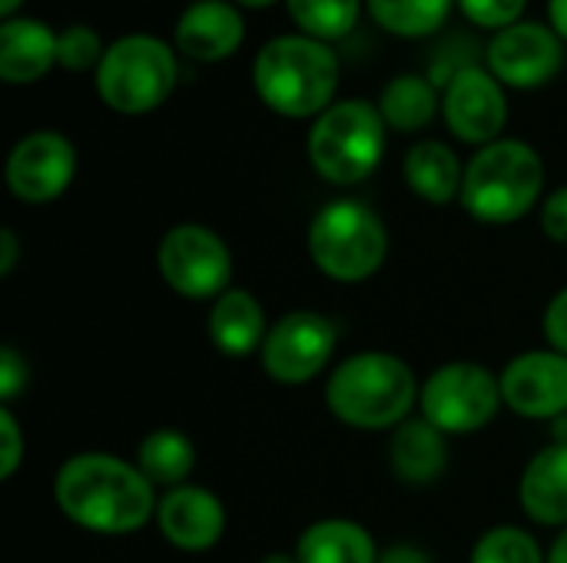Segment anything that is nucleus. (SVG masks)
Instances as JSON below:
<instances>
[{"mask_svg":"<svg viewBox=\"0 0 567 563\" xmlns=\"http://www.w3.org/2000/svg\"><path fill=\"white\" fill-rule=\"evenodd\" d=\"M53 501L60 514L80 531L123 538L156 521V488L143 478L136 461L110 451L70 455L53 478Z\"/></svg>","mask_w":567,"mask_h":563,"instance_id":"f257e3e1","label":"nucleus"},{"mask_svg":"<svg viewBox=\"0 0 567 563\" xmlns=\"http://www.w3.org/2000/svg\"><path fill=\"white\" fill-rule=\"evenodd\" d=\"M422 385L392 352H355L326 378V408L355 431H395L419 408Z\"/></svg>","mask_w":567,"mask_h":563,"instance_id":"f03ea898","label":"nucleus"},{"mask_svg":"<svg viewBox=\"0 0 567 563\" xmlns=\"http://www.w3.org/2000/svg\"><path fill=\"white\" fill-rule=\"evenodd\" d=\"M339 53L306 33L272 37L252 60L256 96L286 119H316L336 103Z\"/></svg>","mask_w":567,"mask_h":563,"instance_id":"7ed1b4c3","label":"nucleus"},{"mask_svg":"<svg viewBox=\"0 0 567 563\" xmlns=\"http://www.w3.org/2000/svg\"><path fill=\"white\" fill-rule=\"evenodd\" d=\"M545 163L538 149L525 139H495L465 163L462 209L482 226L522 222L542 199Z\"/></svg>","mask_w":567,"mask_h":563,"instance_id":"20e7f679","label":"nucleus"},{"mask_svg":"<svg viewBox=\"0 0 567 563\" xmlns=\"http://www.w3.org/2000/svg\"><path fill=\"white\" fill-rule=\"evenodd\" d=\"M306 249L326 279L359 285L385 265L389 229L362 199H332L312 216Z\"/></svg>","mask_w":567,"mask_h":563,"instance_id":"39448f33","label":"nucleus"},{"mask_svg":"<svg viewBox=\"0 0 567 563\" xmlns=\"http://www.w3.org/2000/svg\"><path fill=\"white\" fill-rule=\"evenodd\" d=\"M385 133L389 126L375 103L336 100L309 126V166L332 186H359L379 169L385 156Z\"/></svg>","mask_w":567,"mask_h":563,"instance_id":"423d86ee","label":"nucleus"},{"mask_svg":"<svg viewBox=\"0 0 567 563\" xmlns=\"http://www.w3.org/2000/svg\"><path fill=\"white\" fill-rule=\"evenodd\" d=\"M179 80L176 50L153 33H123L106 43V53L93 73L96 96L123 116H143L159 110Z\"/></svg>","mask_w":567,"mask_h":563,"instance_id":"0eeeda50","label":"nucleus"},{"mask_svg":"<svg viewBox=\"0 0 567 563\" xmlns=\"http://www.w3.org/2000/svg\"><path fill=\"white\" fill-rule=\"evenodd\" d=\"M505 408L502 378L478 362H445L419 395V415L449 438H465L488 428Z\"/></svg>","mask_w":567,"mask_h":563,"instance_id":"6e6552de","label":"nucleus"},{"mask_svg":"<svg viewBox=\"0 0 567 563\" xmlns=\"http://www.w3.org/2000/svg\"><path fill=\"white\" fill-rule=\"evenodd\" d=\"M159 279L189 302H216L233 289V252L219 232L199 222L166 229L156 246Z\"/></svg>","mask_w":567,"mask_h":563,"instance_id":"1a4fd4ad","label":"nucleus"},{"mask_svg":"<svg viewBox=\"0 0 567 563\" xmlns=\"http://www.w3.org/2000/svg\"><path fill=\"white\" fill-rule=\"evenodd\" d=\"M339 345V329L329 315L322 312H286L269 325V335L259 348V365L262 372L286 388H302L316 382Z\"/></svg>","mask_w":567,"mask_h":563,"instance_id":"9d476101","label":"nucleus"},{"mask_svg":"<svg viewBox=\"0 0 567 563\" xmlns=\"http://www.w3.org/2000/svg\"><path fill=\"white\" fill-rule=\"evenodd\" d=\"M76 176V146L56 129H33L7 153L3 179L13 199L47 206L60 199Z\"/></svg>","mask_w":567,"mask_h":563,"instance_id":"9b49d317","label":"nucleus"},{"mask_svg":"<svg viewBox=\"0 0 567 563\" xmlns=\"http://www.w3.org/2000/svg\"><path fill=\"white\" fill-rule=\"evenodd\" d=\"M565 63V40L551 30V23L518 20L498 30L485 46V66L495 73L502 86L512 90H538L558 76Z\"/></svg>","mask_w":567,"mask_h":563,"instance_id":"f8f14e48","label":"nucleus"},{"mask_svg":"<svg viewBox=\"0 0 567 563\" xmlns=\"http://www.w3.org/2000/svg\"><path fill=\"white\" fill-rule=\"evenodd\" d=\"M442 119H445L449 133L458 143H468V146L482 149V146L502 139L505 123H508L505 86L482 63L462 70L442 90Z\"/></svg>","mask_w":567,"mask_h":563,"instance_id":"ddd939ff","label":"nucleus"},{"mask_svg":"<svg viewBox=\"0 0 567 563\" xmlns=\"http://www.w3.org/2000/svg\"><path fill=\"white\" fill-rule=\"evenodd\" d=\"M502 378L505 408L528 421H555L567 415V355L532 348L515 355Z\"/></svg>","mask_w":567,"mask_h":563,"instance_id":"4468645a","label":"nucleus"},{"mask_svg":"<svg viewBox=\"0 0 567 563\" xmlns=\"http://www.w3.org/2000/svg\"><path fill=\"white\" fill-rule=\"evenodd\" d=\"M156 528L166 544L183 554H206L226 534V508L223 501L199 484H183L159 494Z\"/></svg>","mask_w":567,"mask_h":563,"instance_id":"2eb2a0df","label":"nucleus"},{"mask_svg":"<svg viewBox=\"0 0 567 563\" xmlns=\"http://www.w3.org/2000/svg\"><path fill=\"white\" fill-rule=\"evenodd\" d=\"M246 40V20L233 0H193L173 30L176 53L199 60V63H219L233 56Z\"/></svg>","mask_w":567,"mask_h":563,"instance_id":"dca6fc26","label":"nucleus"},{"mask_svg":"<svg viewBox=\"0 0 567 563\" xmlns=\"http://www.w3.org/2000/svg\"><path fill=\"white\" fill-rule=\"evenodd\" d=\"M269 319L262 302L249 289H229L216 302H209V319H206V335L209 342L226 355V358H249L259 355L266 335H269Z\"/></svg>","mask_w":567,"mask_h":563,"instance_id":"f3484780","label":"nucleus"},{"mask_svg":"<svg viewBox=\"0 0 567 563\" xmlns=\"http://www.w3.org/2000/svg\"><path fill=\"white\" fill-rule=\"evenodd\" d=\"M518 504L538 528H567V445H545L522 471Z\"/></svg>","mask_w":567,"mask_h":563,"instance_id":"a211bd4d","label":"nucleus"},{"mask_svg":"<svg viewBox=\"0 0 567 563\" xmlns=\"http://www.w3.org/2000/svg\"><path fill=\"white\" fill-rule=\"evenodd\" d=\"M389 468L409 488L435 484L449 468V435H442L422 415L402 421L389 441Z\"/></svg>","mask_w":567,"mask_h":563,"instance_id":"6ab92c4d","label":"nucleus"},{"mask_svg":"<svg viewBox=\"0 0 567 563\" xmlns=\"http://www.w3.org/2000/svg\"><path fill=\"white\" fill-rule=\"evenodd\" d=\"M56 63V33L33 17H10L0 23V80L37 83Z\"/></svg>","mask_w":567,"mask_h":563,"instance_id":"aec40b11","label":"nucleus"},{"mask_svg":"<svg viewBox=\"0 0 567 563\" xmlns=\"http://www.w3.org/2000/svg\"><path fill=\"white\" fill-rule=\"evenodd\" d=\"M405 186L429 206H449L462 196L465 166L458 153L442 139H422L415 143L402 159Z\"/></svg>","mask_w":567,"mask_h":563,"instance_id":"412c9836","label":"nucleus"},{"mask_svg":"<svg viewBox=\"0 0 567 563\" xmlns=\"http://www.w3.org/2000/svg\"><path fill=\"white\" fill-rule=\"evenodd\" d=\"M299 563H379L375 538L349 518H322L309 524L292 551Z\"/></svg>","mask_w":567,"mask_h":563,"instance_id":"4be33fe9","label":"nucleus"},{"mask_svg":"<svg viewBox=\"0 0 567 563\" xmlns=\"http://www.w3.org/2000/svg\"><path fill=\"white\" fill-rule=\"evenodd\" d=\"M379 113L395 133H419L442 113V90L422 73H402L379 93Z\"/></svg>","mask_w":567,"mask_h":563,"instance_id":"5701e85b","label":"nucleus"},{"mask_svg":"<svg viewBox=\"0 0 567 563\" xmlns=\"http://www.w3.org/2000/svg\"><path fill=\"white\" fill-rule=\"evenodd\" d=\"M133 461L156 491H173L189 484L196 471V445L176 428H153L143 435Z\"/></svg>","mask_w":567,"mask_h":563,"instance_id":"b1692460","label":"nucleus"},{"mask_svg":"<svg viewBox=\"0 0 567 563\" xmlns=\"http://www.w3.org/2000/svg\"><path fill=\"white\" fill-rule=\"evenodd\" d=\"M369 17L395 37H432L445 27L455 0H365Z\"/></svg>","mask_w":567,"mask_h":563,"instance_id":"393cba45","label":"nucleus"},{"mask_svg":"<svg viewBox=\"0 0 567 563\" xmlns=\"http://www.w3.org/2000/svg\"><path fill=\"white\" fill-rule=\"evenodd\" d=\"M286 7L299 33L322 43L346 40L362 17V0H286Z\"/></svg>","mask_w":567,"mask_h":563,"instance_id":"a878e982","label":"nucleus"},{"mask_svg":"<svg viewBox=\"0 0 567 563\" xmlns=\"http://www.w3.org/2000/svg\"><path fill=\"white\" fill-rule=\"evenodd\" d=\"M468 563H548V554L525 528L498 524L475 541Z\"/></svg>","mask_w":567,"mask_h":563,"instance_id":"bb28decb","label":"nucleus"},{"mask_svg":"<svg viewBox=\"0 0 567 563\" xmlns=\"http://www.w3.org/2000/svg\"><path fill=\"white\" fill-rule=\"evenodd\" d=\"M103 53H106L103 37L86 23H70L56 33V63L66 73H86V70L96 73Z\"/></svg>","mask_w":567,"mask_h":563,"instance_id":"cd10ccee","label":"nucleus"},{"mask_svg":"<svg viewBox=\"0 0 567 563\" xmlns=\"http://www.w3.org/2000/svg\"><path fill=\"white\" fill-rule=\"evenodd\" d=\"M458 10L482 30H505L525 17L528 0H455Z\"/></svg>","mask_w":567,"mask_h":563,"instance_id":"c85d7f7f","label":"nucleus"},{"mask_svg":"<svg viewBox=\"0 0 567 563\" xmlns=\"http://www.w3.org/2000/svg\"><path fill=\"white\" fill-rule=\"evenodd\" d=\"M27 455V438L23 428L13 415L10 405H0V481H10Z\"/></svg>","mask_w":567,"mask_h":563,"instance_id":"c756f323","label":"nucleus"},{"mask_svg":"<svg viewBox=\"0 0 567 563\" xmlns=\"http://www.w3.org/2000/svg\"><path fill=\"white\" fill-rule=\"evenodd\" d=\"M27 382H30L27 358L13 345H3L0 348V398H3V405H13L20 398V392L27 388Z\"/></svg>","mask_w":567,"mask_h":563,"instance_id":"7c9ffc66","label":"nucleus"},{"mask_svg":"<svg viewBox=\"0 0 567 563\" xmlns=\"http://www.w3.org/2000/svg\"><path fill=\"white\" fill-rule=\"evenodd\" d=\"M542 332H545L548 348L567 355V285L551 295V302L545 309V319H542Z\"/></svg>","mask_w":567,"mask_h":563,"instance_id":"2f4dec72","label":"nucleus"},{"mask_svg":"<svg viewBox=\"0 0 567 563\" xmlns=\"http://www.w3.org/2000/svg\"><path fill=\"white\" fill-rule=\"evenodd\" d=\"M542 232L558 242L567 246V186H558L545 202H542Z\"/></svg>","mask_w":567,"mask_h":563,"instance_id":"473e14b6","label":"nucleus"},{"mask_svg":"<svg viewBox=\"0 0 567 563\" xmlns=\"http://www.w3.org/2000/svg\"><path fill=\"white\" fill-rule=\"evenodd\" d=\"M17 259H20V239L10 226H3L0 229V275L3 279L17 269Z\"/></svg>","mask_w":567,"mask_h":563,"instance_id":"72a5a7b5","label":"nucleus"},{"mask_svg":"<svg viewBox=\"0 0 567 563\" xmlns=\"http://www.w3.org/2000/svg\"><path fill=\"white\" fill-rule=\"evenodd\" d=\"M379 563H432V557L415 544H392L379 554Z\"/></svg>","mask_w":567,"mask_h":563,"instance_id":"f704fd0d","label":"nucleus"},{"mask_svg":"<svg viewBox=\"0 0 567 563\" xmlns=\"http://www.w3.org/2000/svg\"><path fill=\"white\" fill-rule=\"evenodd\" d=\"M548 23L567 43V0H548Z\"/></svg>","mask_w":567,"mask_h":563,"instance_id":"c9c22d12","label":"nucleus"},{"mask_svg":"<svg viewBox=\"0 0 567 563\" xmlns=\"http://www.w3.org/2000/svg\"><path fill=\"white\" fill-rule=\"evenodd\" d=\"M548 563H567V528L558 531V538H555V544L548 551Z\"/></svg>","mask_w":567,"mask_h":563,"instance_id":"e433bc0d","label":"nucleus"},{"mask_svg":"<svg viewBox=\"0 0 567 563\" xmlns=\"http://www.w3.org/2000/svg\"><path fill=\"white\" fill-rule=\"evenodd\" d=\"M551 441L555 445H567V415L551 421Z\"/></svg>","mask_w":567,"mask_h":563,"instance_id":"4c0bfd02","label":"nucleus"},{"mask_svg":"<svg viewBox=\"0 0 567 563\" xmlns=\"http://www.w3.org/2000/svg\"><path fill=\"white\" fill-rule=\"evenodd\" d=\"M20 3H23V0H0V17H3V20H10V17H17V10H20Z\"/></svg>","mask_w":567,"mask_h":563,"instance_id":"58836bf2","label":"nucleus"},{"mask_svg":"<svg viewBox=\"0 0 567 563\" xmlns=\"http://www.w3.org/2000/svg\"><path fill=\"white\" fill-rule=\"evenodd\" d=\"M259 563H299L296 554H286V551H276V554H266Z\"/></svg>","mask_w":567,"mask_h":563,"instance_id":"ea45409f","label":"nucleus"},{"mask_svg":"<svg viewBox=\"0 0 567 563\" xmlns=\"http://www.w3.org/2000/svg\"><path fill=\"white\" fill-rule=\"evenodd\" d=\"M233 3L249 7V10H259V7H269V3H276V0H233Z\"/></svg>","mask_w":567,"mask_h":563,"instance_id":"a19ab883","label":"nucleus"}]
</instances>
